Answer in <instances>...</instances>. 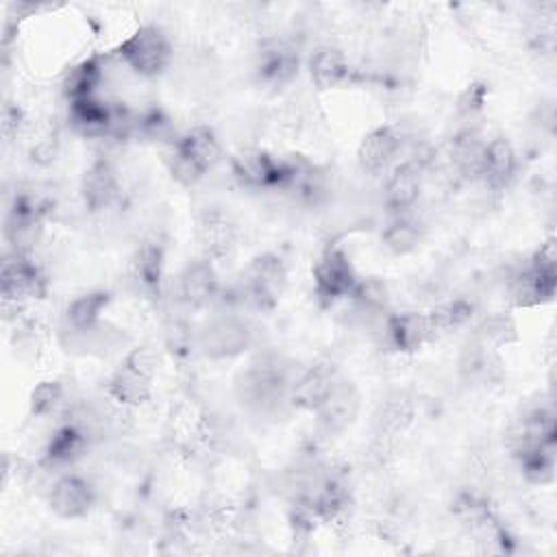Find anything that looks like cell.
I'll use <instances>...</instances> for the list:
<instances>
[{
    "label": "cell",
    "mask_w": 557,
    "mask_h": 557,
    "mask_svg": "<svg viewBox=\"0 0 557 557\" xmlns=\"http://www.w3.org/2000/svg\"><path fill=\"white\" fill-rule=\"evenodd\" d=\"M224 159L220 139L209 126H191L178 135L168 154L170 174L185 187L196 185Z\"/></svg>",
    "instance_id": "cell-1"
},
{
    "label": "cell",
    "mask_w": 557,
    "mask_h": 557,
    "mask_svg": "<svg viewBox=\"0 0 557 557\" xmlns=\"http://www.w3.org/2000/svg\"><path fill=\"white\" fill-rule=\"evenodd\" d=\"M287 287L285 261L274 252L250 259L239 278V298L252 309L270 311L278 305Z\"/></svg>",
    "instance_id": "cell-2"
},
{
    "label": "cell",
    "mask_w": 557,
    "mask_h": 557,
    "mask_svg": "<svg viewBox=\"0 0 557 557\" xmlns=\"http://www.w3.org/2000/svg\"><path fill=\"white\" fill-rule=\"evenodd\" d=\"M172 44L159 26H139L117 48L115 57L144 78L159 76L172 61Z\"/></svg>",
    "instance_id": "cell-3"
},
{
    "label": "cell",
    "mask_w": 557,
    "mask_h": 557,
    "mask_svg": "<svg viewBox=\"0 0 557 557\" xmlns=\"http://www.w3.org/2000/svg\"><path fill=\"white\" fill-rule=\"evenodd\" d=\"M228 163L237 183L250 189H287L294 174L292 161L276 159L263 148H239Z\"/></svg>",
    "instance_id": "cell-4"
},
{
    "label": "cell",
    "mask_w": 557,
    "mask_h": 557,
    "mask_svg": "<svg viewBox=\"0 0 557 557\" xmlns=\"http://www.w3.org/2000/svg\"><path fill=\"white\" fill-rule=\"evenodd\" d=\"M250 344H252V331L248 322L235 313L213 315L196 333L198 350L213 361L239 357L250 348Z\"/></svg>",
    "instance_id": "cell-5"
},
{
    "label": "cell",
    "mask_w": 557,
    "mask_h": 557,
    "mask_svg": "<svg viewBox=\"0 0 557 557\" xmlns=\"http://www.w3.org/2000/svg\"><path fill=\"white\" fill-rule=\"evenodd\" d=\"M311 276H313L315 296L324 305H333L342 298H350L359 283V276L355 272L350 257L339 246H329L322 250V255L315 259L311 268Z\"/></svg>",
    "instance_id": "cell-6"
},
{
    "label": "cell",
    "mask_w": 557,
    "mask_h": 557,
    "mask_svg": "<svg viewBox=\"0 0 557 557\" xmlns=\"http://www.w3.org/2000/svg\"><path fill=\"white\" fill-rule=\"evenodd\" d=\"M0 285L2 302L9 305H26L28 300L44 298L48 289V281L41 268L33 261V257L11 250L2 261Z\"/></svg>",
    "instance_id": "cell-7"
},
{
    "label": "cell",
    "mask_w": 557,
    "mask_h": 557,
    "mask_svg": "<svg viewBox=\"0 0 557 557\" xmlns=\"http://www.w3.org/2000/svg\"><path fill=\"white\" fill-rule=\"evenodd\" d=\"M48 507L57 518H85L96 505V487L81 474H61L48 490Z\"/></svg>",
    "instance_id": "cell-8"
},
{
    "label": "cell",
    "mask_w": 557,
    "mask_h": 557,
    "mask_svg": "<svg viewBox=\"0 0 557 557\" xmlns=\"http://www.w3.org/2000/svg\"><path fill=\"white\" fill-rule=\"evenodd\" d=\"M403 144H405L403 133L396 126L383 124L372 128L359 141V148H357L359 168L368 174H387L396 165V159L403 152Z\"/></svg>",
    "instance_id": "cell-9"
},
{
    "label": "cell",
    "mask_w": 557,
    "mask_h": 557,
    "mask_svg": "<svg viewBox=\"0 0 557 557\" xmlns=\"http://www.w3.org/2000/svg\"><path fill=\"white\" fill-rule=\"evenodd\" d=\"M555 444V413L546 407H535L518 418L505 433V446L518 459L520 455Z\"/></svg>",
    "instance_id": "cell-10"
},
{
    "label": "cell",
    "mask_w": 557,
    "mask_h": 557,
    "mask_svg": "<svg viewBox=\"0 0 557 557\" xmlns=\"http://www.w3.org/2000/svg\"><path fill=\"white\" fill-rule=\"evenodd\" d=\"M220 296V278L207 257L189 261L176 278V298L187 309H205Z\"/></svg>",
    "instance_id": "cell-11"
},
{
    "label": "cell",
    "mask_w": 557,
    "mask_h": 557,
    "mask_svg": "<svg viewBox=\"0 0 557 557\" xmlns=\"http://www.w3.org/2000/svg\"><path fill=\"white\" fill-rule=\"evenodd\" d=\"M298 52L278 37H265L255 54V72L263 85L283 87L298 74Z\"/></svg>",
    "instance_id": "cell-12"
},
{
    "label": "cell",
    "mask_w": 557,
    "mask_h": 557,
    "mask_svg": "<svg viewBox=\"0 0 557 557\" xmlns=\"http://www.w3.org/2000/svg\"><path fill=\"white\" fill-rule=\"evenodd\" d=\"M422 170L424 165L413 157L403 163H396L383 185V205L392 215L409 213L422 191Z\"/></svg>",
    "instance_id": "cell-13"
},
{
    "label": "cell",
    "mask_w": 557,
    "mask_h": 557,
    "mask_svg": "<svg viewBox=\"0 0 557 557\" xmlns=\"http://www.w3.org/2000/svg\"><path fill=\"white\" fill-rule=\"evenodd\" d=\"M387 344L398 352H416L433 339V329L426 311L387 313L383 320Z\"/></svg>",
    "instance_id": "cell-14"
},
{
    "label": "cell",
    "mask_w": 557,
    "mask_h": 557,
    "mask_svg": "<svg viewBox=\"0 0 557 557\" xmlns=\"http://www.w3.org/2000/svg\"><path fill=\"white\" fill-rule=\"evenodd\" d=\"M339 374L333 363H315L309 366L300 376L292 381L289 387V405L300 411H315L322 400L329 396Z\"/></svg>",
    "instance_id": "cell-15"
},
{
    "label": "cell",
    "mask_w": 557,
    "mask_h": 557,
    "mask_svg": "<svg viewBox=\"0 0 557 557\" xmlns=\"http://www.w3.org/2000/svg\"><path fill=\"white\" fill-rule=\"evenodd\" d=\"M198 242L209 261H224L237 250V228L220 209H207L198 220Z\"/></svg>",
    "instance_id": "cell-16"
},
{
    "label": "cell",
    "mask_w": 557,
    "mask_h": 557,
    "mask_svg": "<svg viewBox=\"0 0 557 557\" xmlns=\"http://www.w3.org/2000/svg\"><path fill=\"white\" fill-rule=\"evenodd\" d=\"M557 287V270H546L527 261L509 281V298L516 307H535L553 298Z\"/></svg>",
    "instance_id": "cell-17"
},
{
    "label": "cell",
    "mask_w": 557,
    "mask_h": 557,
    "mask_svg": "<svg viewBox=\"0 0 557 557\" xmlns=\"http://www.w3.org/2000/svg\"><path fill=\"white\" fill-rule=\"evenodd\" d=\"M120 196V181L109 159H96L81 178V198L94 213L109 209Z\"/></svg>",
    "instance_id": "cell-18"
},
{
    "label": "cell",
    "mask_w": 557,
    "mask_h": 557,
    "mask_svg": "<svg viewBox=\"0 0 557 557\" xmlns=\"http://www.w3.org/2000/svg\"><path fill=\"white\" fill-rule=\"evenodd\" d=\"M359 411V394L350 381L337 379L329 396L313 411L326 433H342Z\"/></svg>",
    "instance_id": "cell-19"
},
{
    "label": "cell",
    "mask_w": 557,
    "mask_h": 557,
    "mask_svg": "<svg viewBox=\"0 0 557 557\" xmlns=\"http://www.w3.org/2000/svg\"><path fill=\"white\" fill-rule=\"evenodd\" d=\"M516 170H518V154L507 137L498 135L485 141L481 181L492 191H503L513 181Z\"/></svg>",
    "instance_id": "cell-20"
},
{
    "label": "cell",
    "mask_w": 557,
    "mask_h": 557,
    "mask_svg": "<svg viewBox=\"0 0 557 557\" xmlns=\"http://www.w3.org/2000/svg\"><path fill=\"white\" fill-rule=\"evenodd\" d=\"M109 302H111V294L102 289L76 296L63 309V331L74 335L76 339L85 337L87 333L100 326V315L104 313Z\"/></svg>",
    "instance_id": "cell-21"
},
{
    "label": "cell",
    "mask_w": 557,
    "mask_h": 557,
    "mask_svg": "<svg viewBox=\"0 0 557 557\" xmlns=\"http://www.w3.org/2000/svg\"><path fill=\"white\" fill-rule=\"evenodd\" d=\"M87 442H89V433L85 429H81L70 420L63 422L52 431L50 440L46 442L41 466H46L48 470H57L74 463L87 450Z\"/></svg>",
    "instance_id": "cell-22"
},
{
    "label": "cell",
    "mask_w": 557,
    "mask_h": 557,
    "mask_svg": "<svg viewBox=\"0 0 557 557\" xmlns=\"http://www.w3.org/2000/svg\"><path fill=\"white\" fill-rule=\"evenodd\" d=\"M67 120L72 128L85 137H102L113 133L115 120H117V109L94 98H83L74 100L67 107Z\"/></svg>",
    "instance_id": "cell-23"
},
{
    "label": "cell",
    "mask_w": 557,
    "mask_h": 557,
    "mask_svg": "<svg viewBox=\"0 0 557 557\" xmlns=\"http://www.w3.org/2000/svg\"><path fill=\"white\" fill-rule=\"evenodd\" d=\"M107 394L124 409L141 407L152 396V376L122 361L107 381Z\"/></svg>",
    "instance_id": "cell-24"
},
{
    "label": "cell",
    "mask_w": 557,
    "mask_h": 557,
    "mask_svg": "<svg viewBox=\"0 0 557 557\" xmlns=\"http://www.w3.org/2000/svg\"><path fill=\"white\" fill-rule=\"evenodd\" d=\"M307 70H309L311 83L320 91L337 89L350 78V63L346 54L335 46L315 48L307 61Z\"/></svg>",
    "instance_id": "cell-25"
},
{
    "label": "cell",
    "mask_w": 557,
    "mask_h": 557,
    "mask_svg": "<svg viewBox=\"0 0 557 557\" xmlns=\"http://www.w3.org/2000/svg\"><path fill=\"white\" fill-rule=\"evenodd\" d=\"M165 272V246L157 237L144 239L133 259H131V274L139 283L144 292L159 294Z\"/></svg>",
    "instance_id": "cell-26"
},
{
    "label": "cell",
    "mask_w": 557,
    "mask_h": 557,
    "mask_svg": "<svg viewBox=\"0 0 557 557\" xmlns=\"http://www.w3.org/2000/svg\"><path fill=\"white\" fill-rule=\"evenodd\" d=\"M485 141L487 139H481V135L474 131H461L450 139L448 159L459 176L468 181H481Z\"/></svg>",
    "instance_id": "cell-27"
},
{
    "label": "cell",
    "mask_w": 557,
    "mask_h": 557,
    "mask_svg": "<svg viewBox=\"0 0 557 557\" xmlns=\"http://www.w3.org/2000/svg\"><path fill=\"white\" fill-rule=\"evenodd\" d=\"M381 239L385 244V248L394 255H407L411 252L420 239H422V228L420 222L413 220L409 213H398L392 215V220L387 222V226L381 233Z\"/></svg>",
    "instance_id": "cell-28"
},
{
    "label": "cell",
    "mask_w": 557,
    "mask_h": 557,
    "mask_svg": "<svg viewBox=\"0 0 557 557\" xmlns=\"http://www.w3.org/2000/svg\"><path fill=\"white\" fill-rule=\"evenodd\" d=\"M100 81H102V70L98 59H87L67 72L63 81V94L67 102L94 98Z\"/></svg>",
    "instance_id": "cell-29"
},
{
    "label": "cell",
    "mask_w": 557,
    "mask_h": 557,
    "mask_svg": "<svg viewBox=\"0 0 557 557\" xmlns=\"http://www.w3.org/2000/svg\"><path fill=\"white\" fill-rule=\"evenodd\" d=\"M472 311H474V307L468 300H461V298L433 307L431 311H426L429 320H431L433 337L463 326L472 318Z\"/></svg>",
    "instance_id": "cell-30"
},
{
    "label": "cell",
    "mask_w": 557,
    "mask_h": 557,
    "mask_svg": "<svg viewBox=\"0 0 557 557\" xmlns=\"http://www.w3.org/2000/svg\"><path fill=\"white\" fill-rule=\"evenodd\" d=\"M555 444L553 446H540L524 455H520L516 461L522 470V474L531 483H548L555 476Z\"/></svg>",
    "instance_id": "cell-31"
},
{
    "label": "cell",
    "mask_w": 557,
    "mask_h": 557,
    "mask_svg": "<svg viewBox=\"0 0 557 557\" xmlns=\"http://www.w3.org/2000/svg\"><path fill=\"white\" fill-rule=\"evenodd\" d=\"M63 398V385L57 379H46L39 381L28 398V407H30V416L33 418H46L50 416L59 403Z\"/></svg>",
    "instance_id": "cell-32"
},
{
    "label": "cell",
    "mask_w": 557,
    "mask_h": 557,
    "mask_svg": "<svg viewBox=\"0 0 557 557\" xmlns=\"http://www.w3.org/2000/svg\"><path fill=\"white\" fill-rule=\"evenodd\" d=\"M513 331H516V326H513V322L509 318H505V315H490V318H485L481 322L479 337H481V344H485V346L487 344L498 346V344L511 342L513 339Z\"/></svg>",
    "instance_id": "cell-33"
},
{
    "label": "cell",
    "mask_w": 557,
    "mask_h": 557,
    "mask_svg": "<svg viewBox=\"0 0 557 557\" xmlns=\"http://www.w3.org/2000/svg\"><path fill=\"white\" fill-rule=\"evenodd\" d=\"M124 361L131 363L133 368H137L139 372H144V374H148V376H154V372H157V361H159V359H157V352H154L150 346H137V348H133V350L126 352Z\"/></svg>",
    "instance_id": "cell-34"
},
{
    "label": "cell",
    "mask_w": 557,
    "mask_h": 557,
    "mask_svg": "<svg viewBox=\"0 0 557 557\" xmlns=\"http://www.w3.org/2000/svg\"><path fill=\"white\" fill-rule=\"evenodd\" d=\"M483 98H485V89H483V85H470L463 94H461V98H459V109L461 111H476V109H481L483 107Z\"/></svg>",
    "instance_id": "cell-35"
},
{
    "label": "cell",
    "mask_w": 557,
    "mask_h": 557,
    "mask_svg": "<svg viewBox=\"0 0 557 557\" xmlns=\"http://www.w3.org/2000/svg\"><path fill=\"white\" fill-rule=\"evenodd\" d=\"M20 122H22L20 109H15L11 104H4V111H2V133H4V137H11L13 133H17Z\"/></svg>",
    "instance_id": "cell-36"
}]
</instances>
